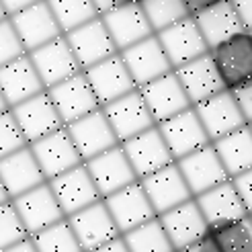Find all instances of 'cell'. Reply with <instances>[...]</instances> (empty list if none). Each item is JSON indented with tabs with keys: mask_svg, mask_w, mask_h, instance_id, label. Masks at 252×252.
Returning <instances> with one entry per match:
<instances>
[{
	"mask_svg": "<svg viewBox=\"0 0 252 252\" xmlns=\"http://www.w3.org/2000/svg\"><path fill=\"white\" fill-rule=\"evenodd\" d=\"M225 91H240L252 84V31L244 29L209 49Z\"/></svg>",
	"mask_w": 252,
	"mask_h": 252,
	"instance_id": "6da1fadb",
	"label": "cell"
},
{
	"mask_svg": "<svg viewBox=\"0 0 252 252\" xmlns=\"http://www.w3.org/2000/svg\"><path fill=\"white\" fill-rule=\"evenodd\" d=\"M121 148L140 181L162 170L164 166L172 164V162H176L170 154L164 137H162V133L158 129V125L150 127L148 131H144L140 135L131 137L127 142H123Z\"/></svg>",
	"mask_w": 252,
	"mask_h": 252,
	"instance_id": "7a4b0ae2",
	"label": "cell"
},
{
	"mask_svg": "<svg viewBox=\"0 0 252 252\" xmlns=\"http://www.w3.org/2000/svg\"><path fill=\"white\" fill-rule=\"evenodd\" d=\"M158 129H160L162 137H164V142H166L174 160H181V158L211 144L195 107L158 123Z\"/></svg>",
	"mask_w": 252,
	"mask_h": 252,
	"instance_id": "3957f363",
	"label": "cell"
},
{
	"mask_svg": "<svg viewBox=\"0 0 252 252\" xmlns=\"http://www.w3.org/2000/svg\"><path fill=\"white\" fill-rule=\"evenodd\" d=\"M103 113L107 115L119 144L131 140V137L140 135L156 125L146 107V100L140 93V88H135V91L127 93L125 96L105 105Z\"/></svg>",
	"mask_w": 252,
	"mask_h": 252,
	"instance_id": "277c9868",
	"label": "cell"
},
{
	"mask_svg": "<svg viewBox=\"0 0 252 252\" xmlns=\"http://www.w3.org/2000/svg\"><path fill=\"white\" fill-rule=\"evenodd\" d=\"M49 96L54 98V105L60 113L64 125H70L86 115H91L96 109H100V103L93 91L91 82H88L84 70L78 72L64 82H60L52 88H47Z\"/></svg>",
	"mask_w": 252,
	"mask_h": 252,
	"instance_id": "5b68a950",
	"label": "cell"
},
{
	"mask_svg": "<svg viewBox=\"0 0 252 252\" xmlns=\"http://www.w3.org/2000/svg\"><path fill=\"white\" fill-rule=\"evenodd\" d=\"M103 201L111 213L113 221L117 223L121 236L140 228V225H144L148 221H152L154 218H158V213L154 211L152 203H150V199H148L140 181L109 195Z\"/></svg>",
	"mask_w": 252,
	"mask_h": 252,
	"instance_id": "8992f818",
	"label": "cell"
},
{
	"mask_svg": "<svg viewBox=\"0 0 252 252\" xmlns=\"http://www.w3.org/2000/svg\"><path fill=\"white\" fill-rule=\"evenodd\" d=\"M140 93H142L146 107L156 125L193 107L191 98L187 96L185 88L174 70L140 86Z\"/></svg>",
	"mask_w": 252,
	"mask_h": 252,
	"instance_id": "52a82bcc",
	"label": "cell"
},
{
	"mask_svg": "<svg viewBox=\"0 0 252 252\" xmlns=\"http://www.w3.org/2000/svg\"><path fill=\"white\" fill-rule=\"evenodd\" d=\"M47 183H49V187H52V191H54V195H56L58 203H60V207H62V211H64L66 218L94 205L96 201L103 199L98 193L96 185H94V181H93L91 172H88V168L84 164L72 168L64 174H60V176H56V179L47 181Z\"/></svg>",
	"mask_w": 252,
	"mask_h": 252,
	"instance_id": "ba28073f",
	"label": "cell"
},
{
	"mask_svg": "<svg viewBox=\"0 0 252 252\" xmlns=\"http://www.w3.org/2000/svg\"><path fill=\"white\" fill-rule=\"evenodd\" d=\"M29 58L37 74H39V78L43 80L45 88H52L60 82L76 76L78 72H82V66L78 64L76 56H74L66 35L37 47L35 52L29 54Z\"/></svg>",
	"mask_w": 252,
	"mask_h": 252,
	"instance_id": "9c48e42d",
	"label": "cell"
},
{
	"mask_svg": "<svg viewBox=\"0 0 252 252\" xmlns=\"http://www.w3.org/2000/svg\"><path fill=\"white\" fill-rule=\"evenodd\" d=\"M10 111H12V115L17 117L29 146L35 144L37 140H41V137L49 135V133L66 127L56 105H54V98L49 96L47 91L23 100L21 105L12 107Z\"/></svg>",
	"mask_w": 252,
	"mask_h": 252,
	"instance_id": "30bf717a",
	"label": "cell"
},
{
	"mask_svg": "<svg viewBox=\"0 0 252 252\" xmlns=\"http://www.w3.org/2000/svg\"><path fill=\"white\" fill-rule=\"evenodd\" d=\"M74 146H76L82 162H88L96 158L98 154L107 152V150L119 146V140L115 131H113L107 115L103 113V107L96 109L91 115H86L78 121L66 125Z\"/></svg>",
	"mask_w": 252,
	"mask_h": 252,
	"instance_id": "8fae6325",
	"label": "cell"
},
{
	"mask_svg": "<svg viewBox=\"0 0 252 252\" xmlns=\"http://www.w3.org/2000/svg\"><path fill=\"white\" fill-rule=\"evenodd\" d=\"M66 220L70 223V228L74 230V236H76V240L84 252H91L121 236L117 223L113 221L103 199Z\"/></svg>",
	"mask_w": 252,
	"mask_h": 252,
	"instance_id": "7c38bea8",
	"label": "cell"
},
{
	"mask_svg": "<svg viewBox=\"0 0 252 252\" xmlns=\"http://www.w3.org/2000/svg\"><path fill=\"white\" fill-rule=\"evenodd\" d=\"M158 216L195 199L176 162L140 181Z\"/></svg>",
	"mask_w": 252,
	"mask_h": 252,
	"instance_id": "4fadbf2b",
	"label": "cell"
},
{
	"mask_svg": "<svg viewBox=\"0 0 252 252\" xmlns=\"http://www.w3.org/2000/svg\"><path fill=\"white\" fill-rule=\"evenodd\" d=\"M12 203H15L29 236H35L47 228H52L54 223L66 220L49 183H43L39 187H35L33 191L12 199Z\"/></svg>",
	"mask_w": 252,
	"mask_h": 252,
	"instance_id": "5bb4252c",
	"label": "cell"
},
{
	"mask_svg": "<svg viewBox=\"0 0 252 252\" xmlns=\"http://www.w3.org/2000/svg\"><path fill=\"white\" fill-rule=\"evenodd\" d=\"M66 39L72 47L74 56H76L78 64L82 66V70H88L100 64L103 60L119 54L115 41H113V37L107 31V25L100 17L66 33Z\"/></svg>",
	"mask_w": 252,
	"mask_h": 252,
	"instance_id": "9a60e30c",
	"label": "cell"
},
{
	"mask_svg": "<svg viewBox=\"0 0 252 252\" xmlns=\"http://www.w3.org/2000/svg\"><path fill=\"white\" fill-rule=\"evenodd\" d=\"M31 150L47 181L84 164L70 137L68 127H62L54 133L41 137V140H37L35 144H31Z\"/></svg>",
	"mask_w": 252,
	"mask_h": 252,
	"instance_id": "2e32d148",
	"label": "cell"
},
{
	"mask_svg": "<svg viewBox=\"0 0 252 252\" xmlns=\"http://www.w3.org/2000/svg\"><path fill=\"white\" fill-rule=\"evenodd\" d=\"M119 54H121L137 88L174 70L166 52H164V47H162V43L158 39V35L148 37V39L123 49Z\"/></svg>",
	"mask_w": 252,
	"mask_h": 252,
	"instance_id": "e0dca14e",
	"label": "cell"
},
{
	"mask_svg": "<svg viewBox=\"0 0 252 252\" xmlns=\"http://www.w3.org/2000/svg\"><path fill=\"white\" fill-rule=\"evenodd\" d=\"M84 166L91 172L93 181L98 189V193L103 199H107L109 195L121 191V189L129 187L133 183H137L140 179L135 176L127 156H125L121 144L107 150V152L98 154L96 158L84 162Z\"/></svg>",
	"mask_w": 252,
	"mask_h": 252,
	"instance_id": "ac0fdd59",
	"label": "cell"
},
{
	"mask_svg": "<svg viewBox=\"0 0 252 252\" xmlns=\"http://www.w3.org/2000/svg\"><path fill=\"white\" fill-rule=\"evenodd\" d=\"M10 21L15 25L21 41L27 47L29 54L35 52L37 47L64 35V31L58 25V19L54 17V10L47 4V0H39V2L27 6L25 10L12 15Z\"/></svg>",
	"mask_w": 252,
	"mask_h": 252,
	"instance_id": "d6986e66",
	"label": "cell"
},
{
	"mask_svg": "<svg viewBox=\"0 0 252 252\" xmlns=\"http://www.w3.org/2000/svg\"><path fill=\"white\" fill-rule=\"evenodd\" d=\"M176 164H179L193 197H199V195L211 191L213 187L230 181V174L225 172L213 144L201 148L197 152L189 154L181 160H176Z\"/></svg>",
	"mask_w": 252,
	"mask_h": 252,
	"instance_id": "ffe728a7",
	"label": "cell"
},
{
	"mask_svg": "<svg viewBox=\"0 0 252 252\" xmlns=\"http://www.w3.org/2000/svg\"><path fill=\"white\" fill-rule=\"evenodd\" d=\"M195 111H197L201 123H203L211 144L221 140V137H225L236 129L244 127V125H248L240 107L236 103L234 93H230V91H223L216 96L203 100V103L195 105Z\"/></svg>",
	"mask_w": 252,
	"mask_h": 252,
	"instance_id": "44dd1931",
	"label": "cell"
},
{
	"mask_svg": "<svg viewBox=\"0 0 252 252\" xmlns=\"http://www.w3.org/2000/svg\"><path fill=\"white\" fill-rule=\"evenodd\" d=\"M156 35H158V39H160L162 47H164V52H166L174 70L201 58V56L209 54V45L205 43L203 35H201L193 17L176 23L172 27L160 31Z\"/></svg>",
	"mask_w": 252,
	"mask_h": 252,
	"instance_id": "7402d4cb",
	"label": "cell"
},
{
	"mask_svg": "<svg viewBox=\"0 0 252 252\" xmlns=\"http://www.w3.org/2000/svg\"><path fill=\"white\" fill-rule=\"evenodd\" d=\"M84 74L93 86L100 107L113 103V100H117L137 88L121 54H115L113 58L103 60L100 64L84 70Z\"/></svg>",
	"mask_w": 252,
	"mask_h": 252,
	"instance_id": "603a6c76",
	"label": "cell"
},
{
	"mask_svg": "<svg viewBox=\"0 0 252 252\" xmlns=\"http://www.w3.org/2000/svg\"><path fill=\"white\" fill-rule=\"evenodd\" d=\"M0 179H2L10 199H17L33 191L35 187L47 183L31 146H25L19 152L0 160Z\"/></svg>",
	"mask_w": 252,
	"mask_h": 252,
	"instance_id": "cb8c5ba5",
	"label": "cell"
},
{
	"mask_svg": "<svg viewBox=\"0 0 252 252\" xmlns=\"http://www.w3.org/2000/svg\"><path fill=\"white\" fill-rule=\"evenodd\" d=\"M158 218H160L162 228L166 230L176 252L193 246L199 238H203L209 230V225H207L195 199L187 201V203L174 207L166 213H162Z\"/></svg>",
	"mask_w": 252,
	"mask_h": 252,
	"instance_id": "d4e9b609",
	"label": "cell"
},
{
	"mask_svg": "<svg viewBox=\"0 0 252 252\" xmlns=\"http://www.w3.org/2000/svg\"><path fill=\"white\" fill-rule=\"evenodd\" d=\"M0 91H2L8 107L12 109L21 105L23 100L47 91V88L43 80L39 78V74H37L33 62L27 54L0 68Z\"/></svg>",
	"mask_w": 252,
	"mask_h": 252,
	"instance_id": "484cf974",
	"label": "cell"
},
{
	"mask_svg": "<svg viewBox=\"0 0 252 252\" xmlns=\"http://www.w3.org/2000/svg\"><path fill=\"white\" fill-rule=\"evenodd\" d=\"M100 19L107 25V31L113 37V41H115L119 52L156 35L142 6L115 8V10L105 12Z\"/></svg>",
	"mask_w": 252,
	"mask_h": 252,
	"instance_id": "4316f807",
	"label": "cell"
},
{
	"mask_svg": "<svg viewBox=\"0 0 252 252\" xmlns=\"http://www.w3.org/2000/svg\"><path fill=\"white\" fill-rule=\"evenodd\" d=\"M174 72H176V76H179L187 96L191 98L193 107L225 91V86L218 74V68L213 64L209 54L189 62V64H185L181 68H176Z\"/></svg>",
	"mask_w": 252,
	"mask_h": 252,
	"instance_id": "83f0119b",
	"label": "cell"
},
{
	"mask_svg": "<svg viewBox=\"0 0 252 252\" xmlns=\"http://www.w3.org/2000/svg\"><path fill=\"white\" fill-rule=\"evenodd\" d=\"M195 201H197V205H199L201 213H203L209 228L248 218V211L242 203L240 195H238L232 179L213 187L211 191H207L203 195L195 197Z\"/></svg>",
	"mask_w": 252,
	"mask_h": 252,
	"instance_id": "f1b7e54d",
	"label": "cell"
},
{
	"mask_svg": "<svg viewBox=\"0 0 252 252\" xmlns=\"http://www.w3.org/2000/svg\"><path fill=\"white\" fill-rule=\"evenodd\" d=\"M193 19L197 23L201 35H203L205 43L209 45V49L225 41L228 37L244 31V25H242L240 17H238V10L232 0H225V2L201 12V15H197Z\"/></svg>",
	"mask_w": 252,
	"mask_h": 252,
	"instance_id": "f546056e",
	"label": "cell"
},
{
	"mask_svg": "<svg viewBox=\"0 0 252 252\" xmlns=\"http://www.w3.org/2000/svg\"><path fill=\"white\" fill-rule=\"evenodd\" d=\"M213 148L221 160L225 172L230 174V179L244 174L246 170L252 168V129L250 125L236 129L228 133L221 140L213 142Z\"/></svg>",
	"mask_w": 252,
	"mask_h": 252,
	"instance_id": "4dcf8cb0",
	"label": "cell"
},
{
	"mask_svg": "<svg viewBox=\"0 0 252 252\" xmlns=\"http://www.w3.org/2000/svg\"><path fill=\"white\" fill-rule=\"evenodd\" d=\"M129 252H176L166 230L162 228L160 218H154L140 228L123 234Z\"/></svg>",
	"mask_w": 252,
	"mask_h": 252,
	"instance_id": "1f68e13d",
	"label": "cell"
},
{
	"mask_svg": "<svg viewBox=\"0 0 252 252\" xmlns=\"http://www.w3.org/2000/svg\"><path fill=\"white\" fill-rule=\"evenodd\" d=\"M47 4L64 35L100 17L93 0H47Z\"/></svg>",
	"mask_w": 252,
	"mask_h": 252,
	"instance_id": "d6a6232c",
	"label": "cell"
},
{
	"mask_svg": "<svg viewBox=\"0 0 252 252\" xmlns=\"http://www.w3.org/2000/svg\"><path fill=\"white\" fill-rule=\"evenodd\" d=\"M220 252H252V220H236L209 228Z\"/></svg>",
	"mask_w": 252,
	"mask_h": 252,
	"instance_id": "836d02e7",
	"label": "cell"
},
{
	"mask_svg": "<svg viewBox=\"0 0 252 252\" xmlns=\"http://www.w3.org/2000/svg\"><path fill=\"white\" fill-rule=\"evenodd\" d=\"M142 8L150 25H152L154 33H160L191 17L183 0H146Z\"/></svg>",
	"mask_w": 252,
	"mask_h": 252,
	"instance_id": "e575fe53",
	"label": "cell"
},
{
	"mask_svg": "<svg viewBox=\"0 0 252 252\" xmlns=\"http://www.w3.org/2000/svg\"><path fill=\"white\" fill-rule=\"evenodd\" d=\"M39 252H84L74 236V230L70 228L68 220H62L54 223L39 234L31 236Z\"/></svg>",
	"mask_w": 252,
	"mask_h": 252,
	"instance_id": "d590c367",
	"label": "cell"
},
{
	"mask_svg": "<svg viewBox=\"0 0 252 252\" xmlns=\"http://www.w3.org/2000/svg\"><path fill=\"white\" fill-rule=\"evenodd\" d=\"M29 238V232L12 201L0 205V252Z\"/></svg>",
	"mask_w": 252,
	"mask_h": 252,
	"instance_id": "8d00e7d4",
	"label": "cell"
},
{
	"mask_svg": "<svg viewBox=\"0 0 252 252\" xmlns=\"http://www.w3.org/2000/svg\"><path fill=\"white\" fill-rule=\"evenodd\" d=\"M25 146H29L27 137H25L12 111L6 109L4 113H0V160L19 152Z\"/></svg>",
	"mask_w": 252,
	"mask_h": 252,
	"instance_id": "74e56055",
	"label": "cell"
},
{
	"mask_svg": "<svg viewBox=\"0 0 252 252\" xmlns=\"http://www.w3.org/2000/svg\"><path fill=\"white\" fill-rule=\"evenodd\" d=\"M27 47L23 45L21 37L12 25L10 17H6L4 21H0V68L6 66L8 62L17 60L21 56H27Z\"/></svg>",
	"mask_w": 252,
	"mask_h": 252,
	"instance_id": "f35d334b",
	"label": "cell"
},
{
	"mask_svg": "<svg viewBox=\"0 0 252 252\" xmlns=\"http://www.w3.org/2000/svg\"><path fill=\"white\" fill-rule=\"evenodd\" d=\"M232 183H234L238 195H240V199H242L248 216H252V168L246 170L240 176H236V179H232Z\"/></svg>",
	"mask_w": 252,
	"mask_h": 252,
	"instance_id": "ab89813d",
	"label": "cell"
},
{
	"mask_svg": "<svg viewBox=\"0 0 252 252\" xmlns=\"http://www.w3.org/2000/svg\"><path fill=\"white\" fill-rule=\"evenodd\" d=\"M234 96H236V103L240 107L246 123H252V84L240 88V91H234Z\"/></svg>",
	"mask_w": 252,
	"mask_h": 252,
	"instance_id": "60d3db41",
	"label": "cell"
},
{
	"mask_svg": "<svg viewBox=\"0 0 252 252\" xmlns=\"http://www.w3.org/2000/svg\"><path fill=\"white\" fill-rule=\"evenodd\" d=\"M98 15L103 17L105 12L115 10V8H123V6H142L146 0H93Z\"/></svg>",
	"mask_w": 252,
	"mask_h": 252,
	"instance_id": "b9f144b4",
	"label": "cell"
},
{
	"mask_svg": "<svg viewBox=\"0 0 252 252\" xmlns=\"http://www.w3.org/2000/svg\"><path fill=\"white\" fill-rule=\"evenodd\" d=\"M183 2H185L187 10H189V15L197 17V15H201V12H205V10L213 8V6L225 2V0H183Z\"/></svg>",
	"mask_w": 252,
	"mask_h": 252,
	"instance_id": "7bdbcfd3",
	"label": "cell"
},
{
	"mask_svg": "<svg viewBox=\"0 0 252 252\" xmlns=\"http://www.w3.org/2000/svg\"><path fill=\"white\" fill-rule=\"evenodd\" d=\"M236 10H238V17H240L244 29L252 31V0H232Z\"/></svg>",
	"mask_w": 252,
	"mask_h": 252,
	"instance_id": "ee69618b",
	"label": "cell"
},
{
	"mask_svg": "<svg viewBox=\"0 0 252 252\" xmlns=\"http://www.w3.org/2000/svg\"><path fill=\"white\" fill-rule=\"evenodd\" d=\"M181 252H220V248H218L216 240H213L211 234H209V230H207V234H205L203 238H199V240H197L193 246H189V248H185V250H181Z\"/></svg>",
	"mask_w": 252,
	"mask_h": 252,
	"instance_id": "f6af8a7d",
	"label": "cell"
},
{
	"mask_svg": "<svg viewBox=\"0 0 252 252\" xmlns=\"http://www.w3.org/2000/svg\"><path fill=\"white\" fill-rule=\"evenodd\" d=\"M0 2H2L4 10H6V15L12 17V15H17V12L25 10L27 6H31V4H35V2H39V0H0Z\"/></svg>",
	"mask_w": 252,
	"mask_h": 252,
	"instance_id": "bcb514c9",
	"label": "cell"
},
{
	"mask_svg": "<svg viewBox=\"0 0 252 252\" xmlns=\"http://www.w3.org/2000/svg\"><path fill=\"white\" fill-rule=\"evenodd\" d=\"M91 252H129V248H127V244H125L123 236H119V238H115V240H111V242L98 246Z\"/></svg>",
	"mask_w": 252,
	"mask_h": 252,
	"instance_id": "7dc6e473",
	"label": "cell"
},
{
	"mask_svg": "<svg viewBox=\"0 0 252 252\" xmlns=\"http://www.w3.org/2000/svg\"><path fill=\"white\" fill-rule=\"evenodd\" d=\"M2 252H39V250H37V246H35V242H33V238L29 236V238H25L23 242H19V244H15V246H10V248H6V250H2Z\"/></svg>",
	"mask_w": 252,
	"mask_h": 252,
	"instance_id": "c3c4849f",
	"label": "cell"
},
{
	"mask_svg": "<svg viewBox=\"0 0 252 252\" xmlns=\"http://www.w3.org/2000/svg\"><path fill=\"white\" fill-rule=\"evenodd\" d=\"M8 201H12V199H10L8 191H6V187H4L2 179H0V205H4V203H8Z\"/></svg>",
	"mask_w": 252,
	"mask_h": 252,
	"instance_id": "681fc988",
	"label": "cell"
},
{
	"mask_svg": "<svg viewBox=\"0 0 252 252\" xmlns=\"http://www.w3.org/2000/svg\"><path fill=\"white\" fill-rule=\"evenodd\" d=\"M6 109H10V107H8V103H6V98H4L2 91H0V113H4Z\"/></svg>",
	"mask_w": 252,
	"mask_h": 252,
	"instance_id": "f907efd6",
	"label": "cell"
},
{
	"mask_svg": "<svg viewBox=\"0 0 252 252\" xmlns=\"http://www.w3.org/2000/svg\"><path fill=\"white\" fill-rule=\"evenodd\" d=\"M8 15H6V10H4V6H2V2H0V21H4Z\"/></svg>",
	"mask_w": 252,
	"mask_h": 252,
	"instance_id": "816d5d0a",
	"label": "cell"
},
{
	"mask_svg": "<svg viewBox=\"0 0 252 252\" xmlns=\"http://www.w3.org/2000/svg\"><path fill=\"white\" fill-rule=\"evenodd\" d=\"M248 125H250V129H252V123H248Z\"/></svg>",
	"mask_w": 252,
	"mask_h": 252,
	"instance_id": "f5cc1de1",
	"label": "cell"
},
{
	"mask_svg": "<svg viewBox=\"0 0 252 252\" xmlns=\"http://www.w3.org/2000/svg\"><path fill=\"white\" fill-rule=\"evenodd\" d=\"M250 220H252V216H250Z\"/></svg>",
	"mask_w": 252,
	"mask_h": 252,
	"instance_id": "db71d44e",
	"label": "cell"
}]
</instances>
